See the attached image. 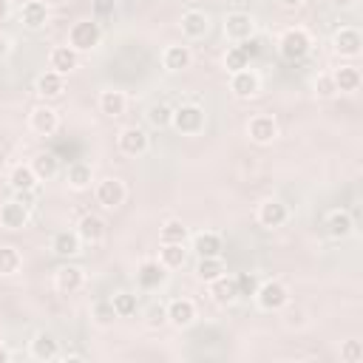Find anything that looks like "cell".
<instances>
[{
	"mask_svg": "<svg viewBox=\"0 0 363 363\" xmlns=\"http://www.w3.org/2000/svg\"><path fill=\"white\" fill-rule=\"evenodd\" d=\"M309 51H312V37H309V31L301 28V26L286 28V31L281 34V40H278V54H281L286 62H301Z\"/></svg>",
	"mask_w": 363,
	"mask_h": 363,
	"instance_id": "1",
	"label": "cell"
},
{
	"mask_svg": "<svg viewBox=\"0 0 363 363\" xmlns=\"http://www.w3.org/2000/svg\"><path fill=\"white\" fill-rule=\"evenodd\" d=\"M252 298H255L258 309H264V312H281V309L289 306V286L284 281H278V278H269V281H261L258 284V289H255Z\"/></svg>",
	"mask_w": 363,
	"mask_h": 363,
	"instance_id": "2",
	"label": "cell"
},
{
	"mask_svg": "<svg viewBox=\"0 0 363 363\" xmlns=\"http://www.w3.org/2000/svg\"><path fill=\"white\" fill-rule=\"evenodd\" d=\"M204 122H207V113H204V108L196 105V102H184V105L173 108L170 125H173L182 136H196V133H201V130H204Z\"/></svg>",
	"mask_w": 363,
	"mask_h": 363,
	"instance_id": "3",
	"label": "cell"
},
{
	"mask_svg": "<svg viewBox=\"0 0 363 363\" xmlns=\"http://www.w3.org/2000/svg\"><path fill=\"white\" fill-rule=\"evenodd\" d=\"M102 40V28L96 20H77L71 28H68V45L74 51H94Z\"/></svg>",
	"mask_w": 363,
	"mask_h": 363,
	"instance_id": "4",
	"label": "cell"
},
{
	"mask_svg": "<svg viewBox=\"0 0 363 363\" xmlns=\"http://www.w3.org/2000/svg\"><path fill=\"white\" fill-rule=\"evenodd\" d=\"M255 17L250 11H227L224 14V34L230 43H247L255 37Z\"/></svg>",
	"mask_w": 363,
	"mask_h": 363,
	"instance_id": "5",
	"label": "cell"
},
{
	"mask_svg": "<svg viewBox=\"0 0 363 363\" xmlns=\"http://www.w3.org/2000/svg\"><path fill=\"white\" fill-rule=\"evenodd\" d=\"M94 196H96V201H99L105 210H116V207L125 204L128 190H125V182H122V179H116V176H105L102 182H96Z\"/></svg>",
	"mask_w": 363,
	"mask_h": 363,
	"instance_id": "6",
	"label": "cell"
},
{
	"mask_svg": "<svg viewBox=\"0 0 363 363\" xmlns=\"http://www.w3.org/2000/svg\"><path fill=\"white\" fill-rule=\"evenodd\" d=\"M116 145H119V150H122L125 156H145L147 147H150V136H147L139 125H128V128L119 130Z\"/></svg>",
	"mask_w": 363,
	"mask_h": 363,
	"instance_id": "7",
	"label": "cell"
},
{
	"mask_svg": "<svg viewBox=\"0 0 363 363\" xmlns=\"http://www.w3.org/2000/svg\"><path fill=\"white\" fill-rule=\"evenodd\" d=\"M247 136L255 145H272L278 139V122L269 113H255L247 122Z\"/></svg>",
	"mask_w": 363,
	"mask_h": 363,
	"instance_id": "8",
	"label": "cell"
},
{
	"mask_svg": "<svg viewBox=\"0 0 363 363\" xmlns=\"http://www.w3.org/2000/svg\"><path fill=\"white\" fill-rule=\"evenodd\" d=\"M230 91L235 99H252L261 91V77L252 68H241L230 74Z\"/></svg>",
	"mask_w": 363,
	"mask_h": 363,
	"instance_id": "9",
	"label": "cell"
},
{
	"mask_svg": "<svg viewBox=\"0 0 363 363\" xmlns=\"http://www.w3.org/2000/svg\"><path fill=\"white\" fill-rule=\"evenodd\" d=\"M28 128H31L37 136H54L57 128H60V113H57L51 105H37V108H31V113H28Z\"/></svg>",
	"mask_w": 363,
	"mask_h": 363,
	"instance_id": "10",
	"label": "cell"
},
{
	"mask_svg": "<svg viewBox=\"0 0 363 363\" xmlns=\"http://www.w3.org/2000/svg\"><path fill=\"white\" fill-rule=\"evenodd\" d=\"M332 48H335V54L352 60V57H357V54L363 51V37H360L357 28L343 26V28H337V31L332 34Z\"/></svg>",
	"mask_w": 363,
	"mask_h": 363,
	"instance_id": "11",
	"label": "cell"
},
{
	"mask_svg": "<svg viewBox=\"0 0 363 363\" xmlns=\"http://www.w3.org/2000/svg\"><path fill=\"white\" fill-rule=\"evenodd\" d=\"M179 28H182V34L187 40H201L210 31V17L201 9H187L182 14V20H179Z\"/></svg>",
	"mask_w": 363,
	"mask_h": 363,
	"instance_id": "12",
	"label": "cell"
},
{
	"mask_svg": "<svg viewBox=\"0 0 363 363\" xmlns=\"http://www.w3.org/2000/svg\"><path fill=\"white\" fill-rule=\"evenodd\" d=\"M286 218H289V210H286V204L281 199H264L258 204V224L261 227H269V230L272 227H284Z\"/></svg>",
	"mask_w": 363,
	"mask_h": 363,
	"instance_id": "13",
	"label": "cell"
},
{
	"mask_svg": "<svg viewBox=\"0 0 363 363\" xmlns=\"http://www.w3.org/2000/svg\"><path fill=\"white\" fill-rule=\"evenodd\" d=\"M82 284H85V272H82V267H77V264H62V267L54 272V286H57V292H62V295L79 292Z\"/></svg>",
	"mask_w": 363,
	"mask_h": 363,
	"instance_id": "14",
	"label": "cell"
},
{
	"mask_svg": "<svg viewBox=\"0 0 363 363\" xmlns=\"http://www.w3.org/2000/svg\"><path fill=\"white\" fill-rule=\"evenodd\" d=\"M167 309V323L176 329H187L196 320V303L190 298H173L170 303H164Z\"/></svg>",
	"mask_w": 363,
	"mask_h": 363,
	"instance_id": "15",
	"label": "cell"
},
{
	"mask_svg": "<svg viewBox=\"0 0 363 363\" xmlns=\"http://www.w3.org/2000/svg\"><path fill=\"white\" fill-rule=\"evenodd\" d=\"M28 352H31L34 360H43V363L45 360H57L60 357V340L51 332L40 329V332H34V337L28 343Z\"/></svg>",
	"mask_w": 363,
	"mask_h": 363,
	"instance_id": "16",
	"label": "cell"
},
{
	"mask_svg": "<svg viewBox=\"0 0 363 363\" xmlns=\"http://www.w3.org/2000/svg\"><path fill=\"white\" fill-rule=\"evenodd\" d=\"M28 224V204L20 199H9L0 207V227L6 230H23Z\"/></svg>",
	"mask_w": 363,
	"mask_h": 363,
	"instance_id": "17",
	"label": "cell"
},
{
	"mask_svg": "<svg viewBox=\"0 0 363 363\" xmlns=\"http://www.w3.org/2000/svg\"><path fill=\"white\" fill-rule=\"evenodd\" d=\"M164 281H167V269L159 264V258H156V261L147 258V261L139 264V269H136V284H139L142 289H159Z\"/></svg>",
	"mask_w": 363,
	"mask_h": 363,
	"instance_id": "18",
	"label": "cell"
},
{
	"mask_svg": "<svg viewBox=\"0 0 363 363\" xmlns=\"http://www.w3.org/2000/svg\"><path fill=\"white\" fill-rule=\"evenodd\" d=\"M190 62H193L190 45L176 43V45H167V48L162 51V65H164V71H170V74H179V71H184V68H190Z\"/></svg>",
	"mask_w": 363,
	"mask_h": 363,
	"instance_id": "19",
	"label": "cell"
},
{
	"mask_svg": "<svg viewBox=\"0 0 363 363\" xmlns=\"http://www.w3.org/2000/svg\"><path fill=\"white\" fill-rule=\"evenodd\" d=\"M48 65H51V71L65 77V74H71L79 65V51H74L68 43L65 45H54L51 54H48Z\"/></svg>",
	"mask_w": 363,
	"mask_h": 363,
	"instance_id": "20",
	"label": "cell"
},
{
	"mask_svg": "<svg viewBox=\"0 0 363 363\" xmlns=\"http://www.w3.org/2000/svg\"><path fill=\"white\" fill-rule=\"evenodd\" d=\"M77 235L79 241L85 244H99L105 238V218L96 216V213H85L79 221H77Z\"/></svg>",
	"mask_w": 363,
	"mask_h": 363,
	"instance_id": "21",
	"label": "cell"
},
{
	"mask_svg": "<svg viewBox=\"0 0 363 363\" xmlns=\"http://www.w3.org/2000/svg\"><path fill=\"white\" fill-rule=\"evenodd\" d=\"M207 286H210V298H213V303H218V306H230V303H235V301H238L235 278H233V275H227V272H224L221 278L210 281Z\"/></svg>",
	"mask_w": 363,
	"mask_h": 363,
	"instance_id": "22",
	"label": "cell"
},
{
	"mask_svg": "<svg viewBox=\"0 0 363 363\" xmlns=\"http://www.w3.org/2000/svg\"><path fill=\"white\" fill-rule=\"evenodd\" d=\"M190 250H193L199 258H207V255H221L224 241H221V235H218V233H213V230H201V233H196V235H193Z\"/></svg>",
	"mask_w": 363,
	"mask_h": 363,
	"instance_id": "23",
	"label": "cell"
},
{
	"mask_svg": "<svg viewBox=\"0 0 363 363\" xmlns=\"http://www.w3.org/2000/svg\"><path fill=\"white\" fill-rule=\"evenodd\" d=\"M326 233H329V238L343 241V238H349L354 233V218L346 210H332L326 216Z\"/></svg>",
	"mask_w": 363,
	"mask_h": 363,
	"instance_id": "24",
	"label": "cell"
},
{
	"mask_svg": "<svg viewBox=\"0 0 363 363\" xmlns=\"http://www.w3.org/2000/svg\"><path fill=\"white\" fill-rule=\"evenodd\" d=\"M20 23H23L26 28H31V31L43 28V26L48 23V6H45L43 0H28V3H23V9H20Z\"/></svg>",
	"mask_w": 363,
	"mask_h": 363,
	"instance_id": "25",
	"label": "cell"
},
{
	"mask_svg": "<svg viewBox=\"0 0 363 363\" xmlns=\"http://www.w3.org/2000/svg\"><path fill=\"white\" fill-rule=\"evenodd\" d=\"M34 88H37V94H40L43 99H57V96H62V91H65V77L57 74V71H43V74L37 77Z\"/></svg>",
	"mask_w": 363,
	"mask_h": 363,
	"instance_id": "26",
	"label": "cell"
},
{
	"mask_svg": "<svg viewBox=\"0 0 363 363\" xmlns=\"http://www.w3.org/2000/svg\"><path fill=\"white\" fill-rule=\"evenodd\" d=\"M125 108H128V96H125V91H119V88H105V91L99 94V111H102L105 116L116 119V116L125 113Z\"/></svg>",
	"mask_w": 363,
	"mask_h": 363,
	"instance_id": "27",
	"label": "cell"
},
{
	"mask_svg": "<svg viewBox=\"0 0 363 363\" xmlns=\"http://www.w3.org/2000/svg\"><path fill=\"white\" fill-rule=\"evenodd\" d=\"M332 79H335V88L340 94H354L360 88V82H363V77H360V71L354 65H337L332 71Z\"/></svg>",
	"mask_w": 363,
	"mask_h": 363,
	"instance_id": "28",
	"label": "cell"
},
{
	"mask_svg": "<svg viewBox=\"0 0 363 363\" xmlns=\"http://www.w3.org/2000/svg\"><path fill=\"white\" fill-rule=\"evenodd\" d=\"M37 173L31 170V164H14L11 173H9V184L14 193H31L37 187Z\"/></svg>",
	"mask_w": 363,
	"mask_h": 363,
	"instance_id": "29",
	"label": "cell"
},
{
	"mask_svg": "<svg viewBox=\"0 0 363 363\" xmlns=\"http://www.w3.org/2000/svg\"><path fill=\"white\" fill-rule=\"evenodd\" d=\"M79 235H77V230H60V233H54V238H51V250H54V255H60V258H71V255H77L79 252Z\"/></svg>",
	"mask_w": 363,
	"mask_h": 363,
	"instance_id": "30",
	"label": "cell"
},
{
	"mask_svg": "<svg viewBox=\"0 0 363 363\" xmlns=\"http://www.w3.org/2000/svg\"><path fill=\"white\" fill-rule=\"evenodd\" d=\"M31 170L37 173L40 182L54 179V176L60 173V159H57V153H51V150H40V153L31 159Z\"/></svg>",
	"mask_w": 363,
	"mask_h": 363,
	"instance_id": "31",
	"label": "cell"
},
{
	"mask_svg": "<svg viewBox=\"0 0 363 363\" xmlns=\"http://www.w3.org/2000/svg\"><path fill=\"white\" fill-rule=\"evenodd\" d=\"M65 182H68V187L77 190V193L88 190L91 182H94V170H91V164H85V162H74V164H68V170H65Z\"/></svg>",
	"mask_w": 363,
	"mask_h": 363,
	"instance_id": "32",
	"label": "cell"
},
{
	"mask_svg": "<svg viewBox=\"0 0 363 363\" xmlns=\"http://www.w3.org/2000/svg\"><path fill=\"white\" fill-rule=\"evenodd\" d=\"M224 272H227V264L221 255H207V258H199V264H196V278L201 284H210V281L221 278Z\"/></svg>",
	"mask_w": 363,
	"mask_h": 363,
	"instance_id": "33",
	"label": "cell"
},
{
	"mask_svg": "<svg viewBox=\"0 0 363 363\" xmlns=\"http://www.w3.org/2000/svg\"><path fill=\"white\" fill-rule=\"evenodd\" d=\"M187 261V250L184 244H162L159 247V264L164 269H182Z\"/></svg>",
	"mask_w": 363,
	"mask_h": 363,
	"instance_id": "34",
	"label": "cell"
},
{
	"mask_svg": "<svg viewBox=\"0 0 363 363\" xmlns=\"http://www.w3.org/2000/svg\"><path fill=\"white\" fill-rule=\"evenodd\" d=\"M187 241V227L179 218H167L159 227V244H184Z\"/></svg>",
	"mask_w": 363,
	"mask_h": 363,
	"instance_id": "35",
	"label": "cell"
},
{
	"mask_svg": "<svg viewBox=\"0 0 363 363\" xmlns=\"http://www.w3.org/2000/svg\"><path fill=\"white\" fill-rule=\"evenodd\" d=\"M23 267V255L17 247L11 244H3L0 247V275H17Z\"/></svg>",
	"mask_w": 363,
	"mask_h": 363,
	"instance_id": "36",
	"label": "cell"
},
{
	"mask_svg": "<svg viewBox=\"0 0 363 363\" xmlns=\"http://www.w3.org/2000/svg\"><path fill=\"white\" fill-rule=\"evenodd\" d=\"M224 68L233 74V71H241V68H250V51L244 45H230L224 51Z\"/></svg>",
	"mask_w": 363,
	"mask_h": 363,
	"instance_id": "37",
	"label": "cell"
},
{
	"mask_svg": "<svg viewBox=\"0 0 363 363\" xmlns=\"http://www.w3.org/2000/svg\"><path fill=\"white\" fill-rule=\"evenodd\" d=\"M111 303H113V309H116V315H119V318H130V315H136L139 298H136L133 292L122 289V292H116V295L111 298Z\"/></svg>",
	"mask_w": 363,
	"mask_h": 363,
	"instance_id": "38",
	"label": "cell"
},
{
	"mask_svg": "<svg viewBox=\"0 0 363 363\" xmlns=\"http://www.w3.org/2000/svg\"><path fill=\"white\" fill-rule=\"evenodd\" d=\"M91 318H94L96 326H111L119 315H116V309H113L111 301H96V303L91 306Z\"/></svg>",
	"mask_w": 363,
	"mask_h": 363,
	"instance_id": "39",
	"label": "cell"
},
{
	"mask_svg": "<svg viewBox=\"0 0 363 363\" xmlns=\"http://www.w3.org/2000/svg\"><path fill=\"white\" fill-rule=\"evenodd\" d=\"M170 119H173V108H170V105L156 102V105H150V108H147V122H150L153 128H167V125H170Z\"/></svg>",
	"mask_w": 363,
	"mask_h": 363,
	"instance_id": "40",
	"label": "cell"
},
{
	"mask_svg": "<svg viewBox=\"0 0 363 363\" xmlns=\"http://www.w3.org/2000/svg\"><path fill=\"white\" fill-rule=\"evenodd\" d=\"M233 278H235L238 298H252V295H255V289H258V284H261L252 272H238V275H233Z\"/></svg>",
	"mask_w": 363,
	"mask_h": 363,
	"instance_id": "41",
	"label": "cell"
},
{
	"mask_svg": "<svg viewBox=\"0 0 363 363\" xmlns=\"http://www.w3.org/2000/svg\"><path fill=\"white\" fill-rule=\"evenodd\" d=\"M312 88H315V94H318L320 99H332V96L337 94L332 74H318V77H315V82H312Z\"/></svg>",
	"mask_w": 363,
	"mask_h": 363,
	"instance_id": "42",
	"label": "cell"
},
{
	"mask_svg": "<svg viewBox=\"0 0 363 363\" xmlns=\"http://www.w3.org/2000/svg\"><path fill=\"white\" fill-rule=\"evenodd\" d=\"M340 360L343 363H360L363 360V343L360 340H343L340 343Z\"/></svg>",
	"mask_w": 363,
	"mask_h": 363,
	"instance_id": "43",
	"label": "cell"
},
{
	"mask_svg": "<svg viewBox=\"0 0 363 363\" xmlns=\"http://www.w3.org/2000/svg\"><path fill=\"white\" fill-rule=\"evenodd\" d=\"M91 11H94V20H108L116 11V0H91Z\"/></svg>",
	"mask_w": 363,
	"mask_h": 363,
	"instance_id": "44",
	"label": "cell"
},
{
	"mask_svg": "<svg viewBox=\"0 0 363 363\" xmlns=\"http://www.w3.org/2000/svg\"><path fill=\"white\" fill-rule=\"evenodd\" d=\"M167 323V309H164V303H153L150 309H147V326L150 329H162Z\"/></svg>",
	"mask_w": 363,
	"mask_h": 363,
	"instance_id": "45",
	"label": "cell"
},
{
	"mask_svg": "<svg viewBox=\"0 0 363 363\" xmlns=\"http://www.w3.org/2000/svg\"><path fill=\"white\" fill-rule=\"evenodd\" d=\"M303 320H301V312L298 309H292V312H286V326H301Z\"/></svg>",
	"mask_w": 363,
	"mask_h": 363,
	"instance_id": "46",
	"label": "cell"
},
{
	"mask_svg": "<svg viewBox=\"0 0 363 363\" xmlns=\"http://www.w3.org/2000/svg\"><path fill=\"white\" fill-rule=\"evenodd\" d=\"M303 3H306V0H278V6H281V9H289V11H292V9H301Z\"/></svg>",
	"mask_w": 363,
	"mask_h": 363,
	"instance_id": "47",
	"label": "cell"
},
{
	"mask_svg": "<svg viewBox=\"0 0 363 363\" xmlns=\"http://www.w3.org/2000/svg\"><path fill=\"white\" fill-rule=\"evenodd\" d=\"M9 11H11V0H0V23L9 17Z\"/></svg>",
	"mask_w": 363,
	"mask_h": 363,
	"instance_id": "48",
	"label": "cell"
},
{
	"mask_svg": "<svg viewBox=\"0 0 363 363\" xmlns=\"http://www.w3.org/2000/svg\"><path fill=\"white\" fill-rule=\"evenodd\" d=\"M6 54H9V40L0 34V60H6Z\"/></svg>",
	"mask_w": 363,
	"mask_h": 363,
	"instance_id": "49",
	"label": "cell"
},
{
	"mask_svg": "<svg viewBox=\"0 0 363 363\" xmlns=\"http://www.w3.org/2000/svg\"><path fill=\"white\" fill-rule=\"evenodd\" d=\"M335 3V9H352L354 6V0H332Z\"/></svg>",
	"mask_w": 363,
	"mask_h": 363,
	"instance_id": "50",
	"label": "cell"
},
{
	"mask_svg": "<svg viewBox=\"0 0 363 363\" xmlns=\"http://www.w3.org/2000/svg\"><path fill=\"white\" fill-rule=\"evenodd\" d=\"M11 360V354H9V349L6 346H0V363H9Z\"/></svg>",
	"mask_w": 363,
	"mask_h": 363,
	"instance_id": "51",
	"label": "cell"
},
{
	"mask_svg": "<svg viewBox=\"0 0 363 363\" xmlns=\"http://www.w3.org/2000/svg\"><path fill=\"white\" fill-rule=\"evenodd\" d=\"M6 167V153H3V147H0V170Z\"/></svg>",
	"mask_w": 363,
	"mask_h": 363,
	"instance_id": "52",
	"label": "cell"
}]
</instances>
